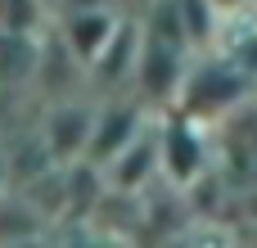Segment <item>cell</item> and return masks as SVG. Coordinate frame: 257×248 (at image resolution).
Segmentation results:
<instances>
[{
	"mask_svg": "<svg viewBox=\"0 0 257 248\" xmlns=\"http://www.w3.org/2000/svg\"><path fill=\"white\" fill-rule=\"evenodd\" d=\"M154 163L163 167V176H172L176 185L194 181L208 163V145H203V122L176 113L172 122H163L154 131Z\"/></svg>",
	"mask_w": 257,
	"mask_h": 248,
	"instance_id": "obj_2",
	"label": "cell"
},
{
	"mask_svg": "<svg viewBox=\"0 0 257 248\" xmlns=\"http://www.w3.org/2000/svg\"><path fill=\"white\" fill-rule=\"evenodd\" d=\"M117 32V18L108 14V9H95V5H81L68 23H63V50L72 54V59H81V63H90L104 45H108V36Z\"/></svg>",
	"mask_w": 257,
	"mask_h": 248,
	"instance_id": "obj_3",
	"label": "cell"
},
{
	"mask_svg": "<svg viewBox=\"0 0 257 248\" xmlns=\"http://www.w3.org/2000/svg\"><path fill=\"white\" fill-rule=\"evenodd\" d=\"M253 90V81L244 72H235L217 50L199 54V59H185V72H181V86H176V99H181V113L203 122L230 104H239L244 95Z\"/></svg>",
	"mask_w": 257,
	"mask_h": 248,
	"instance_id": "obj_1",
	"label": "cell"
}]
</instances>
